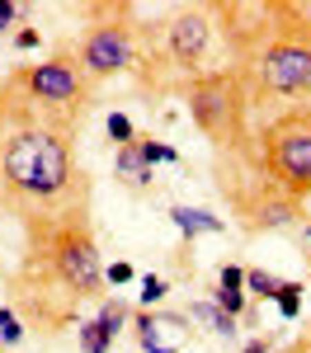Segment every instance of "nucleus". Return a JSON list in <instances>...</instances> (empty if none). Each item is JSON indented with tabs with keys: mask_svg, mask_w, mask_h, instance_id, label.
Wrapping results in <instances>:
<instances>
[{
	"mask_svg": "<svg viewBox=\"0 0 311 353\" xmlns=\"http://www.w3.org/2000/svg\"><path fill=\"white\" fill-rule=\"evenodd\" d=\"M212 174H217V193L226 198L231 217L245 236H264V231H288L297 226L307 203L288 198V193L274 184V174L259 161V146L245 141L241 151L231 156H212Z\"/></svg>",
	"mask_w": 311,
	"mask_h": 353,
	"instance_id": "20e7f679",
	"label": "nucleus"
},
{
	"mask_svg": "<svg viewBox=\"0 0 311 353\" xmlns=\"http://www.w3.org/2000/svg\"><path fill=\"white\" fill-rule=\"evenodd\" d=\"M283 321H297L302 316V283H279V297H274Z\"/></svg>",
	"mask_w": 311,
	"mask_h": 353,
	"instance_id": "dca6fc26",
	"label": "nucleus"
},
{
	"mask_svg": "<svg viewBox=\"0 0 311 353\" xmlns=\"http://www.w3.org/2000/svg\"><path fill=\"white\" fill-rule=\"evenodd\" d=\"M113 170H118V179L128 184V189H151V170H146V161H141V151H137V141H128V146H118L113 151Z\"/></svg>",
	"mask_w": 311,
	"mask_h": 353,
	"instance_id": "f8f14e48",
	"label": "nucleus"
},
{
	"mask_svg": "<svg viewBox=\"0 0 311 353\" xmlns=\"http://www.w3.org/2000/svg\"><path fill=\"white\" fill-rule=\"evenodd\" d=\"M85 301H104V264L90 212H66L24 226V259L14 269V311L43 330L76 321Z\"/></svg>",
	"mask_w": 311,
	"mask_h": 353,
	"instance_id": "7ed1b4c3",
	"label": "nucleus"
},
{
	"mask_svg": "<svg viewBox=\"0 0 311 353\" xmlns=\"http://www.w3.org/2000/svg\"><path fill=\"white\" fill-rule=\"evenodd\" d=\"M137 288H141V292H137V297H141V311H151V306H161V301L170 297V283L161 278V273H141Z\"/></svg>",
	"mask_w": 311,
	"mask_h": 353,
	"instance_id": "2eb2a0df",
	"label": "nucleus"
},
{
	"mask_svg": "<svg viewBox=\"0 0 311 353\" xmlns=\"http://www.w3.org/2000/svg\"><path fill=\"white\" fill-rule=\"evenodd\" d=\"M184 104H189L194 128L208 137L212 156H231L245 141H254L250 94H245V85H241V76L231 66H212V71L194 76V81L184 85Z\"/></svg>",
	"mask_w": 311,
	"mask_h": 353,
	"instance_id": "39448f33",
	"label": "nucleus"
},
{
	"mask_svg": "<svg viewBox=\"0 0 311 353\" xmlns=\"http://www.w3.org/2000/svg\"><path fill=\"white\" fill-rule=\"evenodd\" d=\"M170 221H174V231L184 236V245H194V236H222L226 231L222 217H212L208 208H184V203L170 208Z\"/></svg>",
	"mask_w": 311,
	"mask_h": 353,
	"instance_id": "9d476101",
	"label": "nucleus"
},
{
	"mask_svg": "<svg viewBox=\"0 0 311 353\" xmlns=\"http://www.w3.org/2000/svg\"><path fill=\"white\" fill-rule=\"evenodd\" d=\"M76 132L81 113L33 104L10 76L0 81V203L19 217V226L90 212Z\"/></svg>",
	"mask_w": 311,
	"mask_h": 353,
	"instance_id": "f257e3e1",
	"label": "nucleus"
},
{
	"mask_svg": "<svg viewBox=\"0 0 311 353\" xmlns=\"http://www.w3.org/2000/svg\"><path fill=\"white\" fill-rule=\"evenodd\" d=\"M254 146H259L264 170L274 174V184L288 198L307 203L311 198V99L288 104L283 113H274L254 132Z\"/></svg>",
	"mask_w": 311,
	"mask_h": 353,
	"instance_id": "423d86ee",
	"label": "nucleus"
},
{
	"mask_svg": "<svg viewBox=\"0 0 311 353\" xmlns=\"http://www.w3.org/2000/svg\"><path fill=\"white\" fill-rule=\"evenodd\" d=\"M76 334H81V353H109V349H113V339H109L99 325H94V321H85Z\"/></svg>",
	"mask_w": 311,
	"mask_h": 353,
	"instance_id": "6ab92c4d",
	"label": "nucleus"
},
{
	"mask_svg": "<svg viewBox=\"0 0 311 353\" xmlns=\"http://www.w3.org/2000/svg\"><path fill=\"white\" fill-rule=\"evenodd\" d=\"M90 19L94 24L85 28L81 48V71L90 81H109V76H123V71H137L141 57V38H137V5H90Z\"/></svg>",
	"mask_w": 311,
	"mask_h": 353,
	"instance_id": "0eeeda50",
	"label": "nucleus"
},
{
	"mask_svg": "<svg viewBox=\"0 0 311 353\" xmlns=\"http://www.w3.org/2000/svg\"><path fill=\"white\" fill-rule=\"evenodd\" d=\"M212 24L226 43L250 109L311 99V5L297 0H231L212 5Z\"/></svg>",
	"mask_w": 311,
	"mask_h": 353,
	"instance_id": "f03ea898",
	"label": "nucleus"
},
{
	"mask_svg": "<svg viewBox=\"0 0 311 353\" xmlns=\"http://www.w3.org/2000/svg\"><path fill=\"white\" fill-rule=\"evenodd\" d=\"M137 151H141V161H146V170H151V165H179V151L165 146V141H151V137L137 141Z\"/></svg>",
	"mask_w": 311,
	"mask_h": 353,
	"instance_id": "a211bd4d",
	"label": "nucleus"
},
{
	"mask_svg": "<svg viewBox=\"0 0 311 353\" xmlns=\"http://www.w3.org/2000/svg\"><path fill=\"white\" fill-rule=\"evenodd\" d=\"M10 81L24 90L33 104H48V109H61V113H81L94 104V81L81 71V57L76 52H57L38 66H14Z\"/></svg>",
	"mask_w": 311,
	"mask_h": 353,
	"instance_id": "6e6552de",
	"label": "nucleus"
},
{
	"mask_svg": "<svg viewBox=\"0 0 311 353\" xmlns=\"http://www.w3.org/2000/svg\"><path fill=\"white\" fill-rule=\"evenodd\" d=\"M279 283H283V278H274V273H264V269H245V297L274 301V297H279Z\"/></svg>",
	"mask_w": 311,
	"mask_h": 353,
	"instance_id": "4468645a",
	"label": "nucleus"
},
{
	"mask_svg": "<svg viewBox=\"0 0 311 353\" xmlns=\"http://www.w3.org/2000/svg\"><path fill=\"white\" fill-rule=\"evenodd\" d=\"M184 316H189V325H203L208 334H217V339H226V344H236V339H241L236 321L226 316L217 301H189V311H184Z\"/></svg>",
	"mask_w": 311,
	"mask_h": 353,
	"instance_id": "9b49d317",
	"label": "nucleus"
},
{
	"mask_svg": "<svg viewBox=\"0 0 311 353\" xmlns=\"http://www.w3.org/2000/svg\"><path fill=\"white\" fill-rule=\"evenodd\" d=\"M128 321H132V311H128V306H123V301H118V297H104V301H99V311H94V325L104 330L109 339H118Z\"/></svg>",
	"mask_w": 311,
	"mask_h": 353,
	"instance_id": "ddd939ff",
	"label": "nucleus"
},
{
	"mask_svg": "<svg viewBox=\"0 0 311 353\" xmlns=\"http://www.w3.org/2000/svg\"><path fill=\"white\" fill-rule=\"evenodd\" d=\"M38 43H43V38H38V28H19V33H14V48H19V52H33V48H38Z\"/></svg>",
	"mask_w": 311,
	"mask_h": 353,
	"instance_id": "b1692460",
	"label": "nucleus"
},
{
	"mask_svg": "<svg viewBox=\"0 0 311 353\" xmlns=\"http://www.w3.org/2000/svg\"><path fill=\"white\" fill-rule=\"evenodd\" d=\"M132 330H137L141 353H184L194 344L189 316H174V311H137Z\"/></svg>",
	"mask_w": 311,
	"mask_h": 353,
	"instance_id": "1a4fd4ad",
	"label": "nucleus"
},
{
	"mask_svg": "<svg viewBox=\"0 0 311 353\" xmlns=\"http://www.w3.org/2000/svg\"><path fill=\"white\" fill-rule=\"evenodd\" d=\"M24 339V321L14 306H0V344H19Z\"/></svg>",
	"mask_w": 311,
	"mask_h": 353,
	"instance_id": "aec40b11",
	"label": "nucleus"
},
{
	"mask_svg": "<svg viewBox=\"0 0 311 353\" xmlns=\"http://www.w3.org/2000/svg\"><path fill=\"white\" fill-rule=\"evenodd\" d=\"M14 19H24V5H14V0H0V33L14 24Z\"/></svg>",
	"mask_w": 311,
	"mask_h": 353,
	"instance_id": "5701e85b",
	"label": "nucleus"
},
{
	"mask_svg": "<svg viewBox=\"0 0 311 353\" xmlns=\"http://www.w3.org/2000/svg\"><path fill=\"white\" fill-rule=\"evenodd\" d=\"M104 128H109V137L118 141V146L137 141V128H132V118H128V113H109V123H104Z\"/></svg>",
	"mask_w": 311,
	"mask_h": 353,
	"instance_id": "412c9836",
	"label": "nucleus"
},
{
	"mask_svg": "<svg viewBox=\"0 0 311 353\" xmlns=\"http://www.w3.org/2000/svg\"><path fill=\"white\" fill-rule=\"evenodd\" d=\"M212 292L245 297V269H241V264H222V269H217V288H212Z\"/></svg>",
	"mask_w": 311,
	"mask_h": 353,
	"instance_id": "f3484780",
	"label": "nucleus"
},
{
	"mask_svg": "<svg viewBox=\"0 0 311 353\" xmlns=\"http://www.w3.org/2000/svg\"><path fill=\"white\" fill-rule=\"evenodd\" d=\"M269 349H274L269 334H259V339H250V344H241V353H269Z\"/></svg>",
	"mask_w": 311,
	"mask_h": 353,
	"instance_id": "393cba45",
	"label": "nucleus"
},
{
	"mask_svg": "<svg viewBox=\"0 0 311 353\" xmlns=\"http://www.w3.org/2000/svg\"><path fill=\"white\" fill-rule=\"evenodd\" d=\"M104 278H109L113 288H128V283L137 278V269H132L128 259H118V264H109V269H104Z\"/></svg>",
	"mask_w": 311,
	"mask_h": 353,
	"instance_id": "4be33fe9",
	"label": "nucleus"
}]
</instances>
